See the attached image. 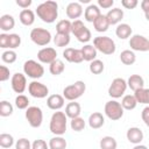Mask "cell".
Returning <instances> with one entry per match:
<instances>
[{
  "label": "cell",
  "mask_w": 149,
  "mask_h": 149,
  "mask_svg": "<svg viewBox=\"0 0 149 149\" xmlns=\"http://www.w3.org/2000/svg\"><path fill=\"white\" fill-rule=\"evenodd\" d=\"M37 16L45 23H52L58 16V5L56 1H44L36 7Z\"/></svg>",
  "instance_id": "6da1fadb"
},
{
  "label": "cell",
  "mask_w": 149,
  "mask_h": 149,
  "mask_svg": "<svg viewBox=\"0 0 149 149\" xmlns=\"http://www.w3.org/2000/svg\"><path fill=\"white\" fill-rule=\"evenodd\" d=\"M66 123H68V116L64 112L57 111L51 115L49 129L50 132L56 136H62L66 132Z\"/></svg>",
  "instance_id": "7a4b0ae2"
},
{
  "label": "cell",
  "mask_w": 149,
  "mask_h": 149,
  "mask_svg": "<svg viewBox=\"0 0 149 149\" xmlns=\"http://www.w3.org/2000/svg\"><path fill=\"white\" fill-rule=\"evenodd\" d=\"M86 90V85L83 80H77L71 85H68L63 90V97L64 99L69 101H74L76 99L80 98Z\"/></svg>",
  "instance_id": "3957f363"
},
{
  "label": "cell",
  "mask_w": 149,
  "mask_h": 149,
  "mask_svg": "<svg viewBox=\"0 0 149 149\" xmlns=\"http://www.w3.org/2000/svg\"><path fill=\"white\" fill-rule=\"evenodd\" d=\"M94 48L104 55H113L116 50L115 42L108 36H97L93 40Z\"/></svg>",
  "instance_id": "277c9868"
},
{
  "label": "cell",
  "mask_w": 149,
  "mask_h": 149,
  "mask_svg": "<svg viewBox=\"0 0 149 149\" xmlns=\"http://www.w3.org/2000/svg\"><path fill=\"white\" fill-rule=\"evenodd\" d=\"M23 72L31 79H38L44 74V68L34 59L26 61L23 64Z\"/></svg>",
  "instance_id": "5b68a950"
},
{
  "label": "cell",
  "mask_w": 149,
  "mask_h": 149,
  "mask_svg": "<svg viewBox=\"0 0 149 149\" xmlns=\"http://www.w3.org/2000/svg\"><path fill=\"white\" fill-rule=\"evenodd\" d=\"M105 114L108 119L116 121L120 120L123 116V107L121 106V102H118L116 100H109L105 104Z\"/></svg>",
  "instance_id": "8992f818"
},
{
  "label": "cell",
  "mask_w": 149,
  "mask_h": 149,
  "mask_svg": "<svg viewBox=\"0 0 149 149\" xmlns=\"http://www.w3.org/2000/svg\"><path fill=\"white\" fill-rule=\"evenodd\" d=\"M30 40L35 44H37L40 47H44L50 43L51 34L49 30H47L44 28H34L30 31Z\"/></svg>",
  "instance_id": "52a82bcc"
},
{
  "label": "cell",
  "mask_w": 149,
  "mask_h": 149,
  "mask_svg": "<svg viewBox=\"0 0 149 149\" xmlns=\"http://www.w3.org/2000/svg\"><path fill=\"white\" fill-rule=\"evenodd\" d=\"M26 119L33 128H38L43 121L42 109L37 106H29L26 109Z\"/></svg>",
  "instance_id": "ba28073f"
},
{
  "label": "cell",
  "mask_w": 149,
  "mask_h": 149,
  "mask_svg": "<svg viewBox=\"0 0 149 149\" xmlns=\"http://www.w3.org/2000/svg\"><path fill=\"white\" fill-rule=\"evenodd\" d=\"M127 87H128L127 81L123 78H115L112 80V83L108 87V95L114 99L121 98L125 94Z\"/></svg>",
  "instance_id": "9c48e42d"
},
{
  "label": "cell",
  "mask_w": 149,
  "mask_h": 149,
  "mask_svg": "<svg viewBox=\"0 0 149 149\" xmlns=\"http://www.w3.org/2000/svg\"><path fill=\"white\" fill-rule=\"evenodd\" d=\"M129 47L133 51H149V40L143 35H133L129 40Z\"/></svg>",
  "instance_id": "30bf717a"
},
{
  "label": "cell",
  "mask_w": 149,
  "mask_h": 149,
  "mask_svg": "<svg viewBox=\"0 0 149 149\" xmlns=\"http://www.w3.org/2000/svg\"><path fill=\"white\" fill-rule=\"evenodd\" d=\"M28 92L31 97L37 98V99H42L49 94V88L44 84H42L37 80H33L28 85Z\"/></svg>",
  "instance_id": "8fae6325"
},
{
  "label": "cell",
  "mask_w": 149,
  "mask_h": 149,
  "mask_svg": "<svg viewBox=\"0 0 149 149\" xmlns=\"http://www.w3.org/2000/svg\"><path fill=\"white\" fill-rule=\"evenodd\" d=\"M37 59L43 64H49L50 65L52 62H55L57 59V52L54 48H50V47L42 48L37 52Z\"/></svg>",
  "instance_id": "7c38bea8"
},
{
  "label": "cell",
  "mask_w": 149,
  "mask_h": 149,
  "mask_svg": "<svg viewBox=\"0 0 149 149\" xmlns=\"http://www.w3.org/2000/svg\"><path fill=\"white\" fill-rule=\"evenodd\" d=\"M10 85H12V88L15 93H23L26 87H27L26 76L20 73V72L14 73L12 76V79H10Z\"/></svg>",
  "instance_id": "4fadbf2b"
},
{
  "label": "cell",
  "mask_w": 149,
  "mask_h": 149,
  "mask_svg": "<svg viewBox=\"0 0 149 149\" xmlns=\"http://www.w3.org/2000/svg\"><path fill=\"white\" fill-rule=\"evenodd\" d=\"M63 57L69 63H76V64H78V63H81L84 61L81 50L80 49H74V48H66L63 51Z\"/></svg>",
  "instance_id": "5bb4252c"
},
{
  "label": "cell",
  "mask_w": 149,
  "mask_h": 149,
  "mask_svg": "<svg viewBox=\"0 0 149 149\" xmlns=\"http://www.w3.org/2000/svg\"><path fill=\"white\" fill-rule=\"evenodd\" d=\"M65 99L61 94H51L47 99V106L52 111H59L64 106Z\"/></svg>",
  "instance_id": "9a60e30c"
},
{
  "label": "cell",
  "mask_w": 149,
  "mask_h": 149,
  "mask_svg": "<svg viewBox=\"0 0 149 149\" xmlns=\"http://www.w3.org/2000/svg\"><path fill=\"white\" fill-rule=\"evenodd\" d=\"M83 14V7L79 2H70L66 6V16L69 19H72L73 21L78 20Z\"/></svg>",
  "instance_id": "2e32d148"
},
{
  "label": "cell",
  "mask_w": 149,
  "mask_h": 149,
  "mask_svg": "<svg viewBox=\"0 0 149 149\" xmlns=\"http://www.w3.org/2000/svg\"><path fill=\"white\" fill-rule=\"evenodd\" d=\"M127 140L133 144H140L143 140V132L139 127H130L126 133Z\"/></svg>",
  "instance_id": "e0dca14e"
},
{
  "label": "cell",
  "mask_w": 149,
  "mask_h": 149,
  "mask_svg": "<svg viewBox=\"0 0 149 149\" xmlns=\"http://www.w3.org/2000/svg\"><path fill=\"white\" fill-rule=\"evenodd\" d=\"M101 15V12H100V8L98 5H90L87 6V8L85 9L84 12V17L87 22H94L99 16Z\"/></svg>",
  "instance_id": "ac0fdd59"
},
{
  "label": "cell",
  "mask_w": 149,
  "mask_h": 149,
  "mask_svg": "<svg viewBox=\"0 0 149 149\" xmlns=\"http://www.w3.org/2000/svg\"><path fill=\"white\" fill-rule=\"evenodd\" d=\"M106 17L109 22L111 26L113 24H118L122 19H123V10L120 8H112L108 10V13L106 14Z\"/></svg>",
  "instance_id": "d6986e66"
},
{
  "label": "cell",
  "mask_w": 149,
  "mask_h": 149,
  "mask_svg": "<svg viewBox=\"0 0 149 149\" xmlns=\"http://www.w3.org/2000/svg\"><path fill=\"white\" fill-rule=\"evenodd\" d=\"M104 123H105V118L99 112H94L88 116V126L92 129H99L104 126Z\"/></svg>",
  "instance_id": "ffe728a7"
},
{
  "label": "cell",
  "mask_w": 149,
  "mask_h": 149,
  "mask_svg": "<svg viewBox=\"0 0 149 149\" xmlns=\"http://www.w3.org/2000/svg\"><path fill=\"white\" fill-rule=\"evenodd\" d=\"M127 85L132 91L135 92V91L144 87V79L140 74H132L127 80Z\"/></svg>",
  "instance_id": "44dd1931"
},
{
  "label": "cell",
  "mask_w": 149,
  "mask_h": 149,
  "mask_svg": "<svg viewBox=\"0 0 149 149\" xmlns=\"http://www.w3.org/2000/svg\"><path fill=\"white\" fill-rule=\"evenodd\" d=\"M19 20L23 26H31L35 22V13L31 9H22L19 14Z\"/></svg>",
  "instance_id": "7402d4cb"
},
{
  "label": "cell",
  "mask_w": 149,
  "mask_h": 149,
  "mask_svg": "<svg viewBox=\"0 0 149 149\" xmlns=\"http://www.w3.org/2000/svg\"><path fill=\"white\" fill-rule=\"evenodd\" d=\"M80 112H81L80 105L78 102H76V101H71L65 106V114L71 120L74 119V118H78L80 115Z\"/></svg>",
  "instance_id": "603a6c76"
},
{
  "label": "cell",
  "mask_w": 149,
  "mask_h": 149,
  "mask_svg": "<svg viewBox=\"0 0 149 149\" xmlns=\"http://www.w3.org/2000/svg\"><path fill=\"white\" fill-rule=\"evenodd\" d=\"M15 27V20L12 15L5 14L0 17V29L2 31H9Z\"/></svg>",
  "instance_id": "cb8c5ba5"
},
{
  "label": "cell",
  "mask_w": 149,
  "mask_h": 149,
  "mask_svg": "<svg viewBox=\"0 0 149 149\" xmlns=\"http://www.w3.org/2000/svg\"><path fill=\"white\" fill-rule=\"evenodd\" d=\"M81 54H83V58L84 61H87V62H92L94 59H97V49L94 48V45L92 44H86L84 45L81 49Z\"/></svg>",
  "instance_id": "d4e9b609"
},
{
  "label": "cell",
  "mask_w": 149,
  "mask_h": 149,
  "mask_svg": "<svg viewBox=\"0 0 149 149\" xmlns=\"http://www.w3.org/2000/svg\"><path fill=\"white\" fill-rule=\"evenodd\" d=\"M133 30H132V27L127 23H120L118 24L116 29H115V35L120 38V40H126L128 38L130 35H132Z\"/></svg>",
  "instance_id": "484cf974"
},
{
  "label": "cell",
  "mask_w": 149,
  "mask_h": 149,
  "mask_svg": "<svg viewBox=\"0 0 149 149\" xmlns=\"http://www.w3.org/2000/svg\"><path fill=\"white\" fill-rule=\"evenodd\" d=\"M109 26H111V24H109L107 17H106V15H102V14L93 22V27H94V29H95L98 33H104V31H106Z\"/></svg>",
  "instance_id": "4316f807"
},
{
  "label": "cell",
  "mask_w": 149,
  "mask_h": 149,
  "mask_svg": "<svg viewBox=\"0 0 149 149\" xmlns=\"http://www.w3.org/2000/svg\"><path fill=\"white\" fill-rule=\"evenodd\" d=\"M137 105V101H136V98L134 97V94H126L123 95L122 100H121V106L123 107V109H127V111H132L136 107Z\"/></svg>",
  "instance_id": "83f0119b"
},
{
  "label": "cell",
  "mask_w": 149,
  "mask_h": 149,
  "mask_svg": "<svg viewBox=\"0 0 149 149\" xmlns=\"http://www.w3.org/2000/svg\"><path fill=\"white\" fill-rule=\"evenodd\" d=\"M72 28V22L70 20H61L56 24V31L57 34H66L70 35Z\"/></svg>",
  "instance_id": "f1b7e54d"
},
{
  "label": "cell",
  "mask_w": 149,
  "mask_h": 149,
  "mask_svg": "<svg viewBox=\"0 0 149 149\" xmlns=\"http://www.w3.org/2000/svg\"><path fill=\"white\" fill-rule=\"evenodd\" d=\"M49 149H66V140L62 136H55L49 140Z\"/></svg>",
  "instance_id": "f546056e"
},
{
  "label": "cell",
  "mask_w": 149,
  "mask_h": 149,
  "mask_svg": "<svg viewBox=\"0 0 149 149\" xmlns=\"http://www.w3.org/2000/svg\"><path fill=\"white\" fill-rule=\"evenodd\" d=\"M134 97L136 98L137 104L149 105V88H140L134 92Z\"/></svg>",
  "instance_id": "4dcf8cb0"
},
{
  "label": "cell",
  "mask_w": 149,
  "mask_h": 149,
  "mask_svg": "<svg viewBox=\"0 0 149 149\" xmlns=\"http://www.w3.org/2000/svg\"><path fill=\"white\" fill-rule=\"evenodd\" d=\"M120 61L125 65H132L136 61V56L133 50H123L120 54Z\"/></svg>",
  "instance_id": "1f68e13d"
},
{
  "label": "cell",
  "mask_w": 149,
  "mask_h": 149,
  "mask_svg": "<svg viewBox=\"0 0 149 149\" xmlns=\"http://www.w3.org/2000/svg\"><path fill=\"white\" fill-rule=\"evenodd\" d=\"M64 70H65V65H64L63 61H61V59H56L55 62H52L49 65V71L54 76H59L61 73L64 72Z\"/></svg>",
  "instance_id": "d6a6232c"
},
{
  "label": "cell",
  "mask_w": 149,
  "mask_h": 149,
  "mask_svg": "<svg viewBox=\"0 0 149 149\" xmlns=\"http://www.w3.org/2000/svg\"><path fill=\"white\" fill-rule=\"evenodd\" d=\"M99 144L101 149H116L118 147V142L113 136H104Z\"/></svg>",
  "instance_id": "836d02e7"
},
{
  "label": "cell",
  "mask_w": 149,
  "mask_h": 149,
  "mask_svg": "<svg viewBox=\"0 0 149 149\" xmlns=\"http://www.w3.org/2000/svg\"><path fill=\"white\" fill-rule=\"evenodd\" d=\"M54 43H55L56 47H59V48L66 47L70 43V35H66V34H56L55 37H54Z\"/></svg>",
  "instance_id": "e575fe53"
},
{
  "label": "cell",
  "mask_w": 149,
  "mask_h": 149,
  "mask_svg": "<svg viewBox=\"0 0 149 149\" xmlns=\"http://www.w3.org/2000/svg\"><path fill=\"white\" fill-rule=\"evenodd\" d=\"M88 69H90L91 73H93V74H100V73L104 71L105 65H104L102 61H100V59H94V61L90 62Z\"/></svg>",
  "instance_id": "d590c367"
},
{
  "label": "cell",
  "mask_w": 149,
  "mask_h": 149,
  "mask_svg": "<svg viewBox=\"0 0 149 149\" xmlns=\"http://www.w3.org/2000/svg\"><path fill=\"white\" fill-rule=\"evenodd\" d=\"M74 37L79 41V42H81V43H87L90 40H91V31H90V29L85 26L78 34H76L74 35Z\"/></svg>",
  "instance_id": "8d00e7d4"
},
{
  "label": "cell",
  "mask_w": 149,
  "mask_h": 149,
  "mask_svg": "<svg viewBox=\"0 0 149 149\" xmlns=\"http://www.w3.org/2000/svg\"><path fill=\"white\" fill-rule=\"evenodd\" d=\"M85 125H86V123H85L84 119L80 118V116L72 119L71 122H70V127H71V129H72L73 132H81V130H84Z\"/></svg>",
  "instance_id": "74e56055"
},
{
  "label": "cell",
  "mask_w": 149,
  "mask_h": 149,
  "mask_svg": "<svg viewBox=\"0 0 149 149\" xmlns=\"http://www.w3.org/2000/svg\"><path fill=\"white\" fill-rule=\"evenodd\" d=\"M13 144H14V139L10 134H7V133L0 134V147L7 149V148H10Z\"/></svg>",
  "instance_id": "f35d334b"
},
{
  "label": "cell",
  "mask_w": 149,
  "mask_h": 149,
  "mask_svg": "<svg viewBox=\"0 0 149 149\" xmlns=\"http://www.w3.org/2000/svg\"><path fill=\"white\" fill-rule=\"evenodd\" d=\"M12 113H13V105L6 100H2L0 102V115L6 118L12 115Z\"/></svg>",
  "instance_id": "ab89813d"
},
{
  "label": "cell",
  "mask_w": 149,
  "mask_h": 149,
  "mask_svg": "<svg viewBox=\"0 0 149 149\" xmlns=\"http://www.w3.org/2000/svg\"><path fill=\"white\" fill-rule=\"evenodd\" d=\"M16 58H17V56H16V52L14 50H6L1 55L2 62L7 63V64H13L16 61Z\"/></svg>",
  "instance_id": "60d3db41"
},
{
  "label": "cell",
  "mask_w": 149,
  "mask_h": 149,
  "mask_svg": "<svg viewBox=\"0 0 149 149\" xmlns=\"http://www.w3.org/2000/svg\"><path fill=\"white\" fill-rule=\"evenodd\" d=\"M15 106L19 109H27L29 107V100H28V98L26 95H23V94H19L15 98Z\"/></svg>",
  "instance_id": "b9f144b4"
},
{
  "label": "cell",
  "mask_w": 149,
  "mask_h": 149,
  "mask_svg": "<svg viewBox=\"0 0 149 149\" xmlns=\"http://www.w3.org/2000/svg\"><path fill=\"white\" fill-rule=\"evenodd\" d=\"M21 44V37L19 34H9V42H8V49H16Z\"/></svg>",
  "instance_id": "7bdbcfd3"
},
{
  "label": "cell",
  "mask_w": 149,
  "mask_h": 149,
  "mask_svg": "<svg viewBox=\"0 0 149 149\" xmlns=\"http://www.w3.org/2000/svg\"><path fill=\"white\" fill-rule=\"evenodd\" d=\"M15 149H31V143L28 139H19L15 142Z\"/></svg>",
  "instance_id": "ee69618b"
},
{
  "label": "cell",
  "mask_w": 149,
  "mask_h": 149,
  "mask_svg": "<svg viewBox=\"0 0 149 149\" xmlns=\"http://www.w3.org/2000/svg\"><path fill=\"white\" fill-rule=\"evenodd\" d=\"M84 27H85V24H84V22H83L81 20H76V21H73V22H72L71 33H72L73 35H76V34H78V33H79Z\"/></svg>",
  "instance_id": "f6af8a7d"
},
{
  "label": "cell",
  "mask_w": 149,
  "mask_h": 149,
  "mask_svg": "<svg viewBox=\"0 0 149 149\" xmlns=\"http://www.w3.org/2000/svg\"><path fill=\"white\" fill-rule=\"evenodd\" d=\"M9 76H10V72H9V69L5 65H1L0 66V81H6L9 79Z\"/></svg>",
  "instance_id": "bcb514c9"
},
{
  "label": "cell",
  "mask_w": 149,
  "mask_h": 149,
  "mask_svg": "<svg viewBox=\"0 0 149 149\" xmlns=\"http://www.w3.org/2000/svg\"><path fill=\"white\" fill-rule=\"evenodd\" d=\"M31 149H49V144L44 140H35L31 143Z\"/></svg>",
  "instance_id": "7dc6e473"
},
{
  "label": "cell",
  "mask_w": 149,
  "mask_h": 149,
  "mask_svg": "<svg viewBox=\"0 0 149 149\" xmlns=\"http://www.w3.org/2000/svg\"><path fill=\"white\" fill-rule=\"evenodd\" d=\"M121 5L126 9H134L139 5V1L137 0H122L121 1Z\"/></svg>",
  "instance_id": "c3c4849f"
},
{
  "label": "cell",
  "mask_w": 149,
  "mask_h": 149,
  "mask_svg": "<svg viewBox=\"0 0 149 149\" xmlns=\"http://www.w3.org/2000/svg\"><path fill=\"white\" fill-rule=\"evenodd\" d=\"M8 42H9V34H0V48L8 49Z\"/></svg>",
  "instance_id": "681fc988"
},
{
  "label": "cell",
  "mask_w": 149,
  "mask_h": 149,
  "mask_svg": "<svg viewBox=\"0 0 149 149\" xmlns=\"http://www.w3.org/2000/svg\"><path fill=\"white\" fill-rule=\"evenodd\" d=\"M141 118H142L143 122L146 123V126H147V127H149V106H146V107L142 109Z\"/></svg>",
  "instance_id": "f907efd6"
},
{
  "label": "cell",
  "mask_w": 149,
  "mask_h": 149,
  "mask_svg": "<svg viewBox=\"0 0 149 149\" xmlns=\"http://www.w3.org/2000/svg\"><path fill=\"white\" fill-rule=\"evenodd\" d=\"M114 5V0H98V6L105 9L111 8Z\"/></svg>",
  "instance_id": "816d5d0a"
},
{
  "label": "cell",
  "mask_w": 149,
  "mask_h": 149,
  "mask_svg": "<svg viewBox=\"0 0 149 149\" xmlns=\"http://www.w3.org/2000/svg\"><path fill=\"white\" fill-rule=\"evenodd\" d=\"M16 5L23 9H28V7L31 5V0H16Z\"/></svg>",
  "instance_id": "f5cc1de1"
},
{
  "label": "cell",
  "mask_w": 149,
  "mask_h": 149,
  "mask_svg": "<svg viewBox=\"0 0 149 149\" xmlns=\"http://www.w3.org/2000/svg\"><path fill=\"white\" fill-rule=\"evenodd\" d=\"M141 8H142L143 13L147 12V10H149V0H143L141 2Z\"/></svg>",
  "instance_id": "db71d44e"
},
{
  "label": "cell",
  "mask_w": 149,
  "mask_h": 149,
  "mask_svg": "<svg viewBox=\"0 0 149 149\" xmlns=\"http://www.w3.org/2000/svg\"><path fill=\"white\" fill-rule=\"evenodd\" d=\"M133 149H148L146 146H143V144H136Z\"/></svg>",
  "instance_id": "11a10c76"
},
{
  "label": "cell",
  "mask_w": 149,
  "mask_h": 149,
  "mask_svg": "<svg viewBox=\"0 0 149 149\" xmlns=\"http://www.w3.org/2000/svg\"><path fill=\"white\" fill-rule=\"evenodd\" d=\"M144 16H146V19H147V21H149V10H147V12H144Z\"/></svg>",
  "instance_id": "9f6ffc18"
}]
</instances>
